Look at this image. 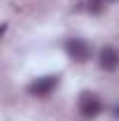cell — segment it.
I'll return each mask as SVG.
<instances>
[{"label": "cell", "instance_id": "3", "mask_svg": "<svg viewBox=\"0 0 119 121\" xmlns=\"http://www.w3.org/2000/svg\"><path fill=\"white\" fill-rule=\"evenodd\" d=\"M65 51H68V56L73 60H79V63L91 56V49L84 40H68L65 42Z\"/></svg>", "mask_w": 119, "mask_h": 121}, {"label": "cell", "instance_id": "1", "mask_svg": "<svg viewBox=\"0 0 119 121\" xmlns=\"http://www.w3.org/2000/svg\"><path fill=\"white\" fill-rule=\"evenodd\" d=\"M101 98L98 95H93V93H82L79 95V114L84 117V119H93V117H98L101 114Z\"/></svg>", "mask_w": 119, "mask_h": 121}, {"label": "cell", "instance_id": "6", "mask_svg": "<svg viewBox=\"0 0 119 121\" xmlns=\"http://www.w3.org/2000/svg\"><path fill=\"white\" fill-rule=\"evenodd\" d=\"M114 114H117V117H119V107H117V109H114Z\"/></svg>", "mask_w": 119, "mask_h": 121}, {"label": "cell", "instance_id": "2", "mask_svg": "<svg viewBox=\"0 0 119 121\" xmlns=\"http://www.w3.org/2000/svg\"><path fill=\"white\" fill-rule=\"evenodd\" d=\"M56 86H59V77H54V75L40 77V79H35V82H30V84H28V93H30V95L42 98V95H49Z\"/></svg>", "mask_w": 119, "mask_h": 121}, {"label": "cell", "instance_id": "5", "mask_svg": "<svg viewBox=\"0 0 119 121\" xmlns=\"http://www.w3.org/2000/svg\"><path fill=\"white\" fill-rule=\"evenodd\" d=\"M98 2H114V0H98Z\"/></svg>", "mask_w": 119, "mask_h": 121}, {"label": "cell", "instance_id": "4", "mask_svg": "<svg viewBox=\"0 0 119 121\" xmlns=\"http://www.w3.org/2000/svg\"><path fill=\"white\" fill-rule=\"evenodd\" d=\"M98 65L103 70H114L119 65V51L114 47H103L101 54H98Z\"/></svg>", "mask_w": 119, "mask_h": 121}]
</instances>
